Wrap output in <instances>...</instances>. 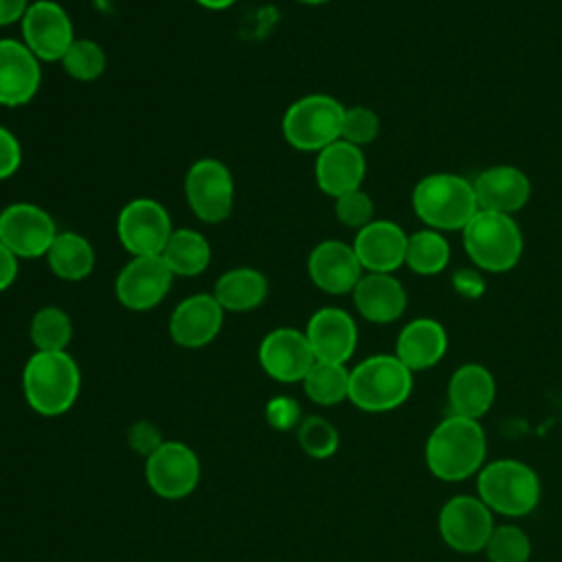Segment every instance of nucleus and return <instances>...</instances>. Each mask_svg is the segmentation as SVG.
I'll return each mask as SVG.
<instances>
[{"label":"nucleus","mask_w":562,"mask_h":562,"mask_svg":"<svg viewBox=\"0 0 562 562\" xmlns=\"http://www.w3.org/2000/svg\"><path fill=\"white\" fill-rule=\"evenodd\" d=\"M485 432L479 419L450 413L428 435L424 454L432 476L457 483L479 474L485 461Z\"/></svg>","instance_id":"1"},{"label":"nucleus","mask_w":562,"mask_h":562,"mask_svg":"<svg viewBox=\"0 0 562 562\" xmlns=\"http://www.w3.org/2000/svg\"><path fill=\"white\" fill-rule=\"evenodd\" d=\"M81 391V371L68 351H35L22 369L26 404L44 417L70 411Z\"/></svg>","instance_id":"2"},{"label":"nucleus","mask_w":562,"mask_h":562,"mask_svg":"<svg viewBox=\"0 0 562 562\" xmlns=\"http://www.w3.org/2000/svg\"><path fill=\"white\" fill-rule=\"evenodd\" d=\"M413 211L432 231H463L479 213L474 184L457 173H430L413 189Z\"/></svg>","instance_id":"3"},{"label":"nucleus","mask_w":562,"mask_h":562,"mask_svg":"<svg viewBox=\"0 0 562 562\" xmlns=\"http://www.w3.org/2000/svg\"><path fill=\"white\" fill-rule=\"evenodd\" d=\"M413 391V371L395 353H375L349 369V402L367 413L400 408Z\"/></svg>","instance_id":"4"},{"label":"nucleus","mask_w":562,"mask_h":562,"mask_svg":"<svg viewBox=\"0 0 562 562\" xmlns=\"http://www.w3.org/2000/svg\"><path fill=\"white\" fill-rule=\"evenodd\" d=\"M479 498L496 514L520 518L540 503V479L522 461L496 459L476 474Z\"/></svg>","instance_id":"5"},{"label":"nucleus","mask_w":562,"mask_h":562,"mask_svg":"<svg viewBox=\"0 0 562 562\" xmlns=\"http://www.w3.org/2000/svg\"><path fill=\"white\" fill-rule=\"evenodd\" d=\"M461 233L463 248L479 270L507 272L520 261L522 233L512 215L479 209Z\"/></svg>","instance_id":"6"},{"label":"nucleus","mask_w":562,"mask_h":562,"mask_svg":"<svg viewBox=\"0 0 562 562\" xmlns=\"http://www.w3.org/2000/svg\"><path fill=\"white\" fill-rule=\"evenodd\" d=\"M345 105L329 94H305L290 103L281 134L299 151H321L340 138Z\"/></svg>","instance_id":"7"},{"label":"nucleus","mask_w":562,"mask_h":562,"mask_svg":"<svg viewBox=\"0 0 562 562\" xmlns=\"http://www.w3.org/2000/svg\"><path fill=\"white\" fill-rule=\"evenodd\" d=\"M184 198L198 220L206 224L228 220L235 206V180L231 169L217 158L195 160L184 176Z\"/></svg>","instance_id":"8"},{"label":"nucleus","mask_w":562,"mask_h":562,"mask_svg":"<svg viewBox=\"0 0 562 562\" xmlns=\"http://www.w3.org/2000/svg\"><path fill=\"white\" fill-rule=\"evenodd\" d=\"M171 233V215L154 198H134L119 211L116 235L132 257L162 255Z\"/></svg>","instance_id":"9"},{"label":"nucleus","mask_w":562,"mask_h":562,"mask_svg":"<svg viewBox=\"0 0 562 562\" xmlns=\"http://www.w3.org/2000/svg\"><path fill=\"white\" fill-rule=\"evenodd\" d=\"M57 233L50 213L33 202H13L0 211V241L18 259L46 257Z\"/></svg>","instance_id":"10"},{"label":"nucleus","mask_w":562,"mask_h":562,"mask_svg":"<svg viewBox=\"0 0 562 562\" xmlns=\"http://www.w3.org/2000/svg\"><path fill=\"white\" fill-rule=\"evenodd\" d=\"M200 459L182 441H162L145 459V481L151 492L167 501L189 496L200 483Z\"/></svg>","instance_id":"11"},{"label":"nucleus","mask_w":562,"mask_h":562,"mask_svg":"<svg viewBox=\"0 0 562 562\" xmlns=\"http://www.w3.org/2000/svg\"><path fill=\"white\" fill-rule=\"evenodd\" d=\"M437 525L443 542L459 553L483 551L496 527L492 509L479 496L468 494L448 498L439 509Z\"/></svg>","instance_id":"12"},{"label":"nucleus","mask_w":562,"mask_h":562,"mask_svg":"<svg viewBox=\"0 0 562 562\" xmlns=\"http://www.w3.org/2000/svg\"><path fill=\"white\" fill-rule=\"evenodd\" d=\"M173 283V272L160 255L132 257L116 274L114 294L130 312H147L162 303Z\"/></svg>","instance_id":"13"},{"label":"nucleus","mask_w":562,"mask_h":562,"mask_svg":"<svg viewBox=\"0 0 562 562\" xmlns=\"http://www.w3.org/2000/svg\"><path fill=\"white\" fill-rule=\"evenodd\" d=\"M22 42L40 61H61L77 40L68 11L55 0H35L29 4L22 22Z\"/></svg>","instance_id":"14"},{"label":"nucleus","mask_w":562,"mask_h":562,"mask_svg":"<svg viewBox=\"0 0 562 562\" xmlns=\"http://www.w3.org/2000/svg\"><path fill=\"white\" fill-rule=\"evenodd\" d=\"M259 364L268 378L277 382H303L316 362L305 331L294 327H277L259 342Z\"/></svg>","instance_id":"15"},{"label":"nucleus","mask_w":562,"mask_h":562,"mask_svg":"<svg viewBox=\"0 0 562 562\" xmlns=\"http://www.w3.org/2000/svg\"><path fill=\"white\" fill-rule=\"evenodd\" d=\"M307 274L325 294H349L364 274L351 244L340 239H323L307 255Z\"/></svg>","instance_id":"16"},{"label":"nucleus","mask_w":562,"mask_h":562,"mask_svg":"<svg viewBox=\"0 0 562 562\" xmlns=\"http://www.w3.org/2000/svg\"><path fill=\"white\" fill-rule=\"evenodd\" d=\"M42 86V61L22 40H0V105H26Z\"/></svg>","instance_id":"17"},{"label":"nucleus","mask_w":562,"mask_h":562,"mask_svg":"<svg viewBox=\"0 0 562 562\" xmlns=\"http://www.w3.org/2000/svg\"><path fill=\"white\" fill-rule=\"evenodd\" d=\"M224 310L213 294L182 299L169 316V336L178 347L200 349L215 340L224 325Z\"/></svg>","instance_id":"18"},{"label":"nucleus","mask_w":562,"mask_h":562,"mask_svg":"<svg viewBox=\"0 0 562 562\" xmlns=\"http://www.w3.org/2000/svg\"><path fill=\"white\" fill-rule=\"evenodd\" d=\"M307 342L316 360L347 364L358 345V327L349 312L340 307L316 310L305 327Z\"/></svg>","instance_id":"19"},{"label":"nucleus","mask_w":562,"mask_h":562,"mask_svg":"<svg viewBox=\"0 0 562 562\" xmlns=\"http://www.w3.org/2000/svg\"><path fill=\"white\" fill-rule=\"evenodd\" d=\"M408 235L391 220H373L353 237V250L364 272H395L406 261Z\"/></svg>","instance_id":"20"},{"label":"nucleus","mask_w":562,"mask_h":562,"mask_svg":"<svg viewBox=\"0 0 562 562\" xmlns=\"http://www.w3.org/2000/svg\"><path fill=\"white\" fill-rule=\"evenodd\" d=\"M367 173V160L362 147H356L342 138L334 140L316 154L314 178L323 193L338 198L342 193L360 189Z\"/></svg>","instance_id":"21"},{"label":"nucleus","mask_w":562,"mask_h":562,"mask_svg":"<svg viewBox=\"0 0 562 562\" xmlns=\"http://www.w3.org/2000/svg\"><path fill=\"white\" fill-rule=\"evenodd\" d=\"M472 184L481 211L514 215L531 198V182L527 173L512 165L487 167Z\"/></svg>","instance_id":"22"},{"label":"nucleus","mask_w":562,"mask_h":562,"mask_svg":"<svg viewBox=\"0 0 562 562\" xmlns=\"http://www.w3.org/2000/svg\"><path fill=\"white\" fill-rule=\"evenodd\" d=\"M358 314L375 325L397 321L406 310V290L391 272H364L351 290Z\"/></svg>","instance_id":"23"},{"label":"nucleus","mask_w":562,"mask_h":562,"mask_svg":"<svg viewBox=\"0 0 562 562\" xmlns=\"http://www.w3.org/2000/svg\"><path fill=\"white\" fill-rule=\"evenodd\" d=\"M496 382L490 369L479 362L461 364L448 382V404L452 415L481 419L494 404Z\"/></svg>","instance_id":"24"},{"label":"nucleus","mask_w":562,"mask_h":562,"mask_svg":"<svg viewBox=\"0 0 562 562\" xmlns=\"http://www.w3.org/2000/svg\"><path fill=\"white\" fill-rule=\"evenodd\" d=\"M448 349V334L435 318L406 323L395 340V356L415 373L435 367Z\"/></svg>","instance_id":"25"},{"label":"nucleus","mask_w":562,"mask_h":562,"mask_svg":"<svg viewBox=\"0 0 562 562\" xmlns=\"http://www.w3.org/2000/svg\"><path fill=\"white\" fill-rule=\"evenodd\" d=\"M211 294L224 312H250L266 301L268 279L257 268H231L217 277Z\"/></svg>","instance_id":"26"},{"label":"nucleus","mask_w":562,"mask_h":562,"mask_svg":"<svg viewBox=\"0 0 562 562\" xmlns=\"http://www.w3.org/2000/svg\"><path fill=\"white\" fill-rule=\"evenodd\" d=\"M46 261L50 272L61 281H83L92 274L97 255L88 237L75 231H59L53 239Z\"/></svg>","instance_id":"27"},{"label":"nucleus","mask_w":562,"mask_h":562,"mask_svg":"<svg viewBox=\"0 0 562 562\" xmlns=\"http://www.w3.org/2000/svg\"><path fill=\"white\" fill-rule=\"evenodd\" d=\"M173 277H198L211 263V244L195 228H173L162 255Z\"/></svg>","instance_id":"28"},{"label":"nucleus","mask_w":562,"mask_h":562,"mask_svg":"<svg viewBox=\"0 0 562 562\" xmlns=\"http://www.w3.org/2000/svg\"><path fill=\"white\" fill-rule=\"evenodd\" d=\"M301 384L314 404L336 406L349 397V369L347 364L316 360Z\"/></svg>","instance_id":"29"},{"label":"nucleus","mask_w":562,"mask_h":562,"mask_svg":"<svg viewBox=\"0 0 562 562\" xmlns=\"http://www.w3.org/2000/svg\"><path fill=\"white\" fill-rule=\"evenodd\" d=\"M450 261V244L448 239L432 228L417 231L408 235L406 244V266L422 277H432L446 270Z\"/></svg>","instance_id":"30"},{"label":"nucleus","mask_w":562,"mask_h":562,"mask_svg":"<svg viewBox=\"0 0 562 562\" xmlns=\"http://www.w3.org/2000/svg\"><path fill=\"white\" fill-rule=\"evenodd\" d=\"M35 351H66L72 340V321L57 305L40 307L29 325Z\"/></svg>","instance_id":"31"},{"label":"nucleus","mask_w":562,"mask_h":562,"mask_svg":"<svg viewBox=\"0 0 562 562\" xmlns=\"http://www.w3.org/2000/svg\"><path fill=\"white\" fill-rule=\"evenodd\" d=\"M105 64H108L105 50L101 48V44H97L90 37H77L66 50V55L61 57V66L66 75L81 83L97 81L105 72Z\"/></svg>","instance_id":"32"},{"label":"nucleus","mask_w":562,"mask_h":562,"mask_svg":"<svg viewBox=\"0 0 562 562\" xmlns=\"http://www.w3.org/2000/svg\"><path fill=\"white\" fill-rule=\"evenodd\" d=\"M296 441L312 459H329L336 454L340 437L331 422L321 415H307L296 426Z\"/></svg>","instance_id":"33"},{"label":"nucleus","mask_w":562,"mask_h":562,"mask_svg":"<svg viewBox=\"0 0 562 562\" xmlns=\"http://www.w3.org/2000/svg\"><path fill=\"white\" fill-rule=\"evenodd\" d=\"M483 551L490 562H527L531 555V538L518 525H498Z\"/></svg>","instance_id":"34"},{"label":"nucleus","mask_w":562,"mask_h":562,"mask_svg":"<svg viewBox=\"0 0 562 562\" xmlns=\"http://www.w3.org/2000/svg\"><path fill=\"white\" fill-rule=\"evenodd\" d=\"M378 132H380V119L371 108H367V105L345 108L342 127H340L342 140H347L356 147H362V145L373 143Z\"/></svg>","instance_id":"35"},{"label":"nucleus","mask_w":562,"mask_h":562,"mask_svg":"<svg viewBox=\"0 0 562 562\" xmlns=\"http://www.w3.org/2000/svg\"><path fill=\"white\" fill-rule=\"evenodd\" d=\"M334 213L342 226L360 231L373 222V200L362 189H356L334 200Z\"/></svg>","instance_id":"36"},{"label":"nucleus","mask_w":562,"mask_h":562,"mask_svg":"<svg viewBox=\"0 0 562 562\" xmlns=\"http://www.w3.org/2000/svg\"><path fill=\"white\" fill-rule=\"evenodd\" d=\"M263 415H266V422L270 428L274 430H292L301 424V406L294 397L290 395H274L266 402V408H263Z\"/></svg>","instance_id":"37"},{"label":"nucleus","mask_w":562,"mask_h":562,"mask_svg":"<svg viewBox=\"0 0 562 562\" xmlns=\"http://www.w3.org/2000/svg\"><path fill=\"white\" fill-rule=\"evenodd\" d=\"M22 165V145L18 136L0 125V180L11 178Z\"/></svg>","instance_id":"38"},{"label":"nucleus","mask_w":562,"mask_h":562,"mask_svg":"<svg viewBox=\"0 0 562 562\" xmlns=\"http://www.w3.org/2000/svg\"><path fill=\"white\" fill-rule=\"evenodd\" d=\"M160 443H162V437L151 422H138L130 428V446L136 452L149 457Z\"/></svg>","instance_id":"39"},{"label":"nucleus","mask_w":562,"mask_h":562,"mask_svg":"<svg viewBox=\"0 0 562 562\" xmlns=\"http://www.w3.org/2000/svg\"><path fill=\"white\" fill-rule=\"evenodd\" d=\"M452 285L465 299H479L485 290L483 277L476 270H470V268H463V270L454 272L452 274Z\"/></svg>","instance_id":"40"},{"label":"nucleus","mask_w":562,"mask_h":562,"mask_svg":"<svg viewBox=\"0 0 562 562\" xmlns=\"http://www.w3.org/2000/svg\"><path fill=\"white\" fill-rule=\"evenodd\" d=\"M18 257L0 241V292L9 290L18 277Z\"/></svg>","instance_id":"41"},{"label":"nucleus","mask_w":562,"mask_h":562,"mask_svg":"<svg viewBox=\"0 0 562 562\" xmlns=\"http://www.w3.org/2000/svg\"><path fill=\"white\" fill-rule=\"evenodd\" d=\"M29 4V0H0V26L22 22Z\"/></svg>","instance_id":"42"},{"label":"nucleus","mask_w":562,"mask_h":562,"mask_svg":"<svg viewBox=\"0 0 562 562\" xmlns=\"http://www.w3.org/2000/svg\"><path fill=\"white\" fill-rule=\"evenodd\" d=\"M195 2L209 11H224V9L233 7L237 0H195Z\"/></svg>","instance_id":"43"},{"label":"nucleus","mask_w":562,"mask_h":562,"mask_svg":"<svg viewBox=\"0 0 562 562\" xmlns=\"http://www.w3.org/2000/svg\"><path fill=\"white\" fill-rule=\"evenodd\" d=\"M296 2H303V4H325L329 0H296Z\"/></svg>","instance_id":"44"}]
</instances>
